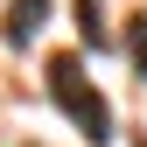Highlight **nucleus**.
<instances>
[{
    "instance_id": "nucleus-1",
    "label": "nucleus",
    "mask_w": 147,
    "mask_h": 147,
    "mask_svg": "<svg viewBox=\"0 0 147 147\" xmlns=\"http://www.w3.org/2000/svg\"><path fill=\"white\" fill-rule=\"evenodd\" d=\"M49 98L77 119V133H84V140H98V147L112 140V105L98 98V84L84 77V63H77V56H49Z\"/></svg>"
},
{
    "instance_id": "nucleus-2",
    "label": "nucleus",
    "mask_w": 147,
    "mask_h": 147,
    "mask_svg": "<svg viewBox=\"0 0 147 147\" xmlns=\"http://www.w3.org/2000/svg\"><path fill=\"white\" fill-rule=\"evenodd\" d=\"M42 21H49V0H14V7H7V42H14V49H28Z\"/></svg>"
},
{
    "instance_id": "nucleus-3",
    "label": "nucleus",
    "mask_w": 147,
    "mask_h": 147,
    "mask_svg": "<svg viewBox=\"0 0 147 147\" xmlns=\"http://www.w3.org/2000/svg\"><path fill=\"white\" fill-rule=\"evenodd\" d=\"M77 35H84L91 49L105 42V14H98V0H77Z\"/></svg>"
},
{
    "instance_id": "nucleus-4",
    "label": "nucleus",
    "mask_w": 147,
    "mask_h": 147,
    "mask_svg": "<svg viewBox=\"0 0 147 147\" xmlns=\"http://www.w3.org/2000/svg\"><path fill=\"white\" fill-rule=\"evenodd\" d=\"M126 49H133V70H140V77H147V14H140L133 28H126Z\"/></svg>"
}]
</instances>
